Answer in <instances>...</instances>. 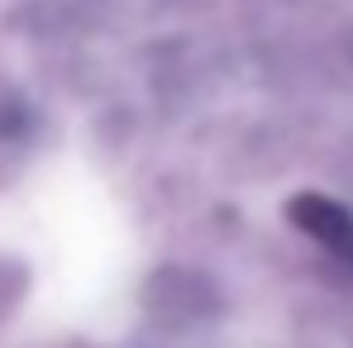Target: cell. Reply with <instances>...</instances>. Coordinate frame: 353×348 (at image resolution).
Returning a JSON list of instances; mask_svg holds the SVG:
<instances>
[{
    "label": "cell",
    "mask_w": 353,
    "mask_h": 348,
    "mask_svg": "<svg viewBox=\"0 0 353 348\" xmlns=\"http://www.w3.org/2000/svg\"><path fill=\"white\" fill-rule=\"evenodd\" d=\"M301 210H305V229L315 234V238L334 243L339 253L353 248V220L344 215V210H334L330 201H301Z\"/></svg>",
    "instance_id": "6da1fadb"
}]
</instances>
